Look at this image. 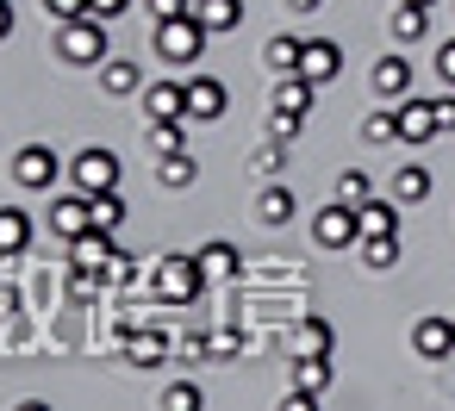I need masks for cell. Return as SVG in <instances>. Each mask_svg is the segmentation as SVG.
<instances>
[{"label": "cell", "instance_id": "obj_34", "mask_svg": "<svg viewBox=\"0 0 455 411\" xmlns=\"http://www.w3.org/2000/svg\"><path fill=\"white\" fill-rule=\"evenodd\" d=\"M337 200L362 206V200H368V175H362V169H343V175H337Z\"/></svg>", "mask_w": 455, "mask_h": 411}, {"label": "cell", "instance_id": "obj_38", "mask_svg": "<svg viewBox=\"0 0 455 411\" xmlns=\"http://www.w3.org/2000/svg\"><path fill=\"white\" fill-rule=\"evenodd\" d=\"M132 281H138L132 256H113V262H107V287H132Z\"/></svg>", "mask_w": 455, "mask_h": 411}, {"label": "cell", "instance_id": "obj_8", "mask_svg": "<svg viewBox=\"0 0 455 411\" xmlns=\"http://www.w3.org/2000/svg\"><path fill=\"white\" fill-rule=\"evenodd\" d=\"M393 113H399V144H430V138L443 131V119H436V100H418V94H405Z\"/></svg>", "mask_w": 455, "mask_h": 411}, {"label": "cell", "instance_id": "obj_21", "mask_svg": "<svg viewBox=\"0 0 455 411\" xmlns=\"http://www.w3.org/2000/svg\"><path fill=\"white\" fill-rule=\"evenodd\" d=\"M32 243V218L20 206H0V256H20Z\"/></svg>", "mask_w": 455, "mask_h": 411}, {"label": "cell", "instance_id": "obj_25", "mask_svg": "<svg viewBox=\"0 0 455 411\" xmlns=\"http://www.w3.org/2000/svg\"><path fill=\"white\" fill-rule=\"evenodd\" d=\"M424 26H430V7H411V0H399V13H393V38H399V44H418V38H424Z\"/></svg>", "mask_w": 455, "mask_h": 411}, {"label": "cell", "instance_id": "obj_23", "mask_svg": "<svg viewBox=\"0 0 455 411\" xmlns=\"http://www.w3.org/2000/svg\"><path fill=\"white\" fill-rule=\"evenodd\" d=\"M293 212H299L293 187H281V181H275V187H262V200H256V218H262V225H287Z\"/></svg>", "mask_w": 455, "mask_h": 411}, {"label": "cell", "instance_id": "obj_36", "mask_svg": "<svg viewBox=\"0 0 455 411\" xmlns=\"http://www.w3.org/2000/svg\"><path fill=\"white\" fill-rule=\"evenodd\" d=\"M281 162H287V138H268V144L256 150V169H262V175H281Z\"/></svg>", "mask_w": 455, "mask_h": 411}, {"label": "cell", "instance_id": "obj_2", "mask_svg": "<svg viewBox=\"0 0 455 411\" xmlns=\"http://www.w3.org/2000/svg\"><path fill=\"white\" fill-rule=\"evenodd\" d=\"M57 51H63V63H107L113 57V44H107V20L100 13H88V20H69L63 26V38H57Z\"/></svg>", "mask_w": 455, "mask_h": 411}, {"label": "cell", "instance_id": "obj_41", "mask_svg": "<svg viewBox=\"0 0 455 411\" xmlns=\"http://www.w3.org/2000/svg\"><path fill=\"white\" fill-rule=\"evenodd\" d=\"M436 119H443V131H455V94H443V100H436Z\"/></svg>", "mask_w": 455, "mask_h": 411}, {"label": "cell", "instance_id": "obj_12", "mask_svg": "<svg viewBox=\"0 0 455 411\" xmlns=\"http://www.w3.org/2000/svg\"><path fill=\"white\" fill-rule=\"evenodd\" d=\"M337 69H343V51H337L331 38H306V57H299V75L324 88V82H331Z\"/></svg>", "mask_w": 455, "mask_h": 411}, {"label": "cell", "instance_id": "obj_14", "mask_svg": "<svg viewBox=\"0 0 455 411\" xmlns=\"http://www.w3.org/2000/svg\"><path fill=\"white\" fill-rule=\"evenodd\" d=\"M312 88H318V82H306V75H281V88H275V113H287V119L306 125V113H312Z\"/></svg>", "mask_w": 455, "mask_h": 411}, {"label": "cell", "instance_id": "obj_26", "mask_svg": "<svg viewBox=\"0 0 455 411\" xmlns=\"http://www.w3.org/2000/svg\"><path fill=\"white\" fill-rule=\"evenodd\" d=\"M169 355V343H163V330H144V336H125V361H138V368H156Z\"/></svg>", "mask_w": 455, "mask_h": 411}, {"label": "cell", "instance_id": "obj_17", "mask_svg": "<svg viewBox=\"0 0 455 411\" xmlns=\"http://www.w3.org/2000/svg\"><path fill=\"white\" fill-rule=\"evenodd\" d=\"M374 94L405 100V94H411V63H405V57H380V63H374Z\"/></svg>", "mask_w": 455, "mask_h": 411}, {"label": "cell", "instance_id": "obj_20", "mask_svg": "<svg viewBox=\"0 0 455 411\" xmlns=\"http://www.w3.org/2000/svg\"><path fill=\"white\" fill-rule=\"evenodd\" d=\"M424 194H430V169H424V162H399V169H393V200H399V206H418Z\"/></svg>", "mask_w": 455, "mask_h": 411}, {"label": "cell", "instance_id": "obj_35", "mask_svg": "<svg viewBox=\"0 0 455 411\" xmlns=\"http://www.w3.org/2000/svg\"><path fill=\"white\" fill-rule=\"evenodd\" d=\"M44 7H51L57 26H69V20H88L94 13V0H44Z\"/></svg>", "mask_w": 455, "mask_h": 411}, {"label": "cell", "instance_id": "obj_45", "mask_svg": "<svg viewBox=\"0 0 455 411\" xmlns=\"http://www.w3.org/2000/svg\"><path fill=\"white\" fill-rule=\"evenodd\" d=\"M411 7H436V0H411Z\"/></svg>", "mask_w": 455, "mask_h": 411}, {"label": "cell", "instance_id": "obj_37", "mask_svg": "<svg viewBox=\"0 0 455 411\" xmlns=\"http://www.w3.org/2000/svg\"><path fill=\"white\" fill-rule=\"evenodd\" d=\"M150 7V20L163 26V20H181V13H194V0H144Z\"/></svg>", "mask_w": 455, "mask_h": 411}, {"label": "cell", "instance_id": "obj_31", "mask_svg": "<svg viewBox=\"0 0 455 411\" xmlns=\"http://www.w3.org/2000/svg\"><path fill=\"white\" fill-rule=\"evenodd\" d=\"M362 262L368 268H393L399 262V237H362Z\"/></svg>", "mask_w": 455, "mask_h": 411}, {"label": "cell", "instance_id": "obj_7", "mask_svg": "<svg viewBox=\"0 0 455 411\" xmlns=\"http://www.w3.org/2000/svg\"><path fill=\"white\" fill-rule=\"evenodd\" d=\"M51 231L63 237V243H76V237H88L94 231V200L76 187V194H63V200H51Z\"/></svg>", "mask_w": 455, "mask_h": 411}, {"label": "cell", "instance_id": "obj_13", "mask_svg": "<svg viewBox=\"0 0 455 411\" xmlns=\"http://www.w3.org/2000/svg\"><path fill=\"white\" fill-rule=\"evenodd\" d=\"M144 119H188V82H156V88H144Z\"/></svg>", "mask_w": 455, "mask_h": 411}, {"label": "cell", "instance_id": "obj_5", "mask_svg": "<svg viewBox=\"0 0 455 411\" xmlns=\"http://www.w3.org/2000/svg\"><path fill=\"white\" fill-rule=\"evenodd\" d=\"M69 181H76L82 194H113V187H119V156L100 150V144H88V150L69 162Z\"/></svg>", "mask_w": 455, "mask_h": 411}, {"label": "cell", "instance_id": "obj_1", "mask_svg": "<svg viewBox=\"0 0 455 411\" xmlns=\"http://www.w3.org/2000/svg\"><path fill=\"white\" fill-rule=\"evenodd\" d=\"M206 26H200V13H181V20H163L156 26V57L163 63H200L206 57Z\"/></svg>", "mask_w": 455, "mask_h": 411}, {"label": "cell", "instance_id": "obj_15", "mask_svg": "<svg viewBox=\"0 0 455 411\" xmlns=\"http://www.w3.org/2000/svg\"><path fill=\"white\" fill-rule=\"evenodd\" d=\"M194 13H200V26L219 38V32H237V26H243V0H194Z\"/></svg>", "mask_w": 455, "mask_h": 411}, {"label": "cell", "instance_id": "obj_24", "mask_svg": "<svg viewBox=\"0 0 455 411\" xmlns=\"http://www.w3.org/2000/svg\"><path fill=\"white\" fill-rule=\"evenodd\" d=\"M293 386L324 392V386H331V355H293Z\"/></svg>", "mask_w": 455, "mask_h": 411}, {"label": "cell", "instance_id": "obj_19", "mask_svg": "<svg viewBox=\"0 0 455 411\" xmlns=\"http://www.w3.org/2000/svg\"><path fill=\"white\" fill-rule=\"evenodd\" d=\"M100 88L125 100V94H138V88H144V69H138V63H125V57H107V63H100Z\"/></svg>", "mask_w": 455, "mask_h": 411}, {"label": "cell", "instance_id": "obj_10", "mask_svg": "<svg viewBox=\"0 0 455 411\" xmlns=\"http://www.w3.org/2000/svg\"><path fill=\"white\" fill-rule=\"evenodd\" d=\"M188 119H200V125L225 119V82L219 75H194L188 82Z\"/></svg>", "mask_w": 455, "mask_h": 411}, {"label": "cell", "instance_id": "obj_43", "mask_svg": "<svg viewBox=\"0 0 455 411\" xmlns=\"http://www.w3.org/2000/svg\"><path fill=\"white\" fill-rule=\"evenodd\" d=\"M13 20H20V13H13V0H0V38H13Z\"/></svg>", "mask_w": 455, "mask_h": 411}, {"label": "cell", "instance_id": "obj_4", "mask_svg": "<svg viewBox=\"0 0 455 411\" xmlns=\"http://www.w3.org/2000/svg\"><path fill=\"white\" fill-rule=\"evenodd\" d=\"M200 287H206V262L200 256H163L156 262V299L188 305V299H200Z\"/></svg>", "mask_w": 455, "mask_h": 411}, {"label": "cell", "instance_id": "obj_44", "mask_svg": "<svg viewBox=\"0 0 455 411\" xmlns=\"http://www.w3.org/2000/svg\"><path fill=\"white\" fill-rule=\"evenodd\" d=\"M287 7H293V13H312V7H318V0H287Z\"/></svg>", "mask_w": 455, "mask_h": 411}, {"label": "cell", "instance_id": "obj_32", "mask_svg": "<svg viewBox=\"0 0 455 411\" xmlns=\"http://www.w3.org/2000/svg\"><path fill=\"white\" fill-rule=\"evenodd\" d=\"M362 138H368V144H393V138H399V113H368V119H362Z\"/></svg>", "mask_w": 455, "mask_h": 411}, {"label": "cell", "instance_id": "obj_16", "mask_svg": "<svg viewBox=\"0 0 455 411\" xmlns=\"http://www.w3.org/2000/svg\"><path fill=\"white\" fill-rule=\"evenodd\" d=\"M299 57H306V38H287V32H275V38L262 44V63H268L275 75H299Z\"/></svg>", "mask_w": 455, "mask_h": 411}, {"label": "cell", "instance_id": "obj_30", "mask_svg": "<svg viewBox=\"0 0 455 411\" xmlns=\"http://www.w3.org/2000/svg\"><path fill=\"white\" fill-rule=\"evenodd\" d=\"M293 355H331V324L324 318H306L299 324V349Z\"/></svg>", "mask_w": 455, "mask_h": 411}, {"label": "cell", "instance_id": "obj_27", "mask_svg": "<svg viewBox=\"0 0 455 411\" xmlns=\"http://www.w3.org/2000/svg\"><path fill=\"white\" fill-rule=\"evenodd\" d=\"M200 262H206V274H212V281H231V274L243 268V256H237L231 243H206V249H200Z\"/></svg>", "mask_w": 455, "mask_h": 411}, {"label": "cell", "instance_id": "obj_42", "mask_svg": "<svg viewBox=\"0 0 455 411\" xmlns=\"http://www.w3.org/2000/svg\"><path fill=\"white\" fill-rule=\"evenodd\" d=\"M125 7H132V0H94V13H100V20H119Z\"/></svg>", "mask_w": 455, "mask_h": 411}, {"label": "cell", "instance_id": "obj_9", "mask_svg": "<svg viewBox=\"0 0 455 411\" xmlns=\"http://www.w3.org/2000/svg\"><path fill=\"white\" fill-rule=\"evenodd\" d=\"M411 349H418L424 361L455 355V318H418V324H411Z\"/></svg>", "mask_w": 455, "mask_h": 411}, {"label": "cell", "instance_id": "obj_22", "mask_svg": "<svg viewBox=\"0 0 455 411\" xmlns=\"http://www.w3.org/2000/svg\"><path fill=\"white\" fill-rule=\"evenodd\" d=\"M156 181H163L169 194H181V187H194V181H200V162H194V150H175V156H163V169H156Z\"/></svg>", "mask_w": 455, "mask_h": 411}, {"label": "cell", "instance_id": "obj_40", "mask_svg": "<svg viewBox=\"0 0 455 411\" xmlns=\"http://www.w3.org/2000/svg\"><path fill=\"white\" fill-rule=\"evenodd\" d=\"M212 355H237V330H219L212 336Z\"/></svg>", "mask_w": 455, "mask_h": 411}, {"label": "cell", "instance_id": "obj_11", "mask_svg": "<svg viewBox=\"0 0 455 411\" xmlns=\"http://www.w3.org/2000/svg\"><path fill=\"white\" fill-rule=\"evenodd\" d=\"M113 256H119V249H113V231H88V237L69 243V268H88V274H107Z\"/></svg>", "mask_w": 455, "mask_h": 411}, {"label": "cell", "instance_id": "obj_28", "mask_svg": "<svg viewBox=\"0 0 455 411\" xmlns=\"http://www.w3.org/2000/svg\"><path fill=\"white\" fill-rule=\"evenodd\" d=\"M150 150H156V156H175V150H188V138H181V119H150Z\"/></svg>", "mask_w": 455, "mask_h": 411}, {"label": "cell", "instance_id": "obj_29", "mask_svg": "<svg viewBox=\"0 0 455 411\" xmlns=\"http://www.w3.org/2000/svg\"><path fill=\"white\" fill-rule=\"evenodd\" d=\"M94 200V231H119L125 225V200H119V187L113 194H88Z\"/></svg>", "mask_w": 455, "mask_h": 411}, {"label": "cell", "instance_id": "obj_6", "mask_svg": "<svg viewBox=\"0 0 455 411\" xmlns=\"http://www.w3.org/2000/svg\"><path fill=\"white\" fill-rule=\"evenodd\" d=\"M57 175H63V156H57L51 144H26V150L13 156V181L32 187V194H38V187H57Z\"/></svg>", "mask_w": 455, "mask_h": 411}, {"label": "cell", "instance_id": "obj_33", "mask_svg": "<svg viewBox=\"0 0 455 411\" xmlns=\"http://www.w3.org/2000/svg\"><path fill=\"white\" fill-rule=\"evenodd\" d=\"M163 405H169V411H200V405H206V392H200L194 380H181V386H169V392H163Z\"/></svg>", "mask_w": 455, "mask_h": 411}, {"label": "cell", "instance_id": "obj_18", "mask_svg": "<svg viewBox=\"0 0 455 411\" xmlns=\"http://www.w3.org/2000/svg\"><path fill=\"white\" fill-rule=\"evenodd\" d=\"M399 200H362V237H399Z\"/></svg>", "mask_w": 455, "mask_h": 411}, {"label": "cell", "instance_id": "obj_39", "mask_svg": "<svg viewBox=\"0 0 455 411\" xmlns=\"http://www.w3.org/2000/svg\"><path fill=\"white\" fill-rule=\"evenodd\" d=\"M430 69H436V75H443V82H449V88H455V38H449V44H443V51H436V63H430Z\"/></svg>", "mask_w": 455, "mask_h": 411}, {"label": "cell", "instance_id": "obj_3", "mask_svg": "<svg viewBox=\"0 0 455 411\" xmlns=\"http://www.w3.org/2000/svg\"><path fill=\"white\" fill-rule=\"evenodd\" d=\"M312 243L318 249H355L362 243V206L331 200L324 212H312Z\"/></svg>", "mask_w": 455, "mask_h": 411}]
</instances>
